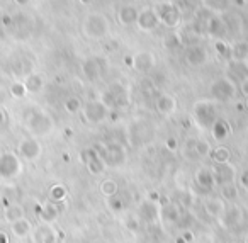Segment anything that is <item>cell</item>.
Instances as JSON below:
<instances>
[{"mask_svg":"<svg viewBox=\"0 0 248 243\" xmlns=\"http://www.w3.org/2000/svg\"><path fill=\"white\" fill-rule=\"evenodd\" d=\"M0 243H7V236H5V233L0 231Z\"/></svg>","mask_w":248,"mask_h":243,"instance_id":"d4e9b609","label":"cell"},{"mask_svg":"<svg viewBox=\"0 0 248 243\" xmlns=\"http://www.w3.org/2000/svg\"><path fill=\"white\" fill-rule=\"evenodd\" d=\"M190 235H192V233H190V231H186V233H184V235H182V238H186L187 242H192V236H190Z\"/></svg>","mask_w":248,"mask_h":243,"instance_id":"603a6c76","label":"cell"},{"mask_svg":"<svg viewBox=\"0 0 248 243\" xmlns=\"http://www.w3.org/2000/svg\"><path fill=\"white\" fill-rule=\"evenodd\" d=\"M138 22L143 29H152L156 26V16L153 14V12L146 11V12H143L141 16H138Z\"/></svg>","mask_w":248,"mask_h":243,"instance_id":"9c48e42d","label":"cell"},{"mask_svg":"<svg viewBox=\"0 0 248 243\" xmlns=\"http://www.w3.org/2000/svg\"><path fill=\"white\" fill-rule=\"evenodd\" d=\"M31 231V225H29L28 219H19V221H14L12 223V233L16 236H26L28 233Z\"/></svg>","mask_w":248,"mask_h":243,"instance_id":"ba28073f","label":"cell"},{"mask_svg":"<svg viewBox=\"0 0 248 243\" xmlns=\"http://www.w3.org/2000/svg\"><path fill=\"white\" fill-rule=\"evenodd\" d=\"M153 65H155V60H153V56L150 55V53H141V55H138L135 60V66L138 70H141V72L150 70Z\"/></svg>","mask_w":248,"mask_h":243,"instance_id":"8992f818","label":"cell"},{"mask_svg":"<svg viewBox=\"0 0 248 243\" xmlns=\"http://www.w3.org/2000/svg\"><path fill=\"white\" fill-rule=\"evenodd\" d=\"M177 243H186V240H184V238H179V240H177Z\"/></svg>","mask_w":248,"mask_h":243,"instance_id":"f1b7e54d","label":"cell"},{"mask_svg":"<svg viewBox=\"0 0 248 243\" xmlns=\"http://www.w3.org/2000/svg\"><path fill=\"white\" fill-rule=\"evenodd\" d=\"M51 195H53V199H63L65 197V189L56 185V187L51 191Z\"/></svg>","mask_w":248,"mask_h":243,"instance_id":"7402d4cb","label":"cell"},{"mask_svg":"<svg viewBox=\"0 0 248 243\" xmlns=\"http://www.w3.org/2000/svg\"><path fill=\"white\" fill-rule=\"evenodd\" d=\"M5 121V116H4V113H2V109H0V124L4 123Z\"/></svg>","mask_w":248,"mask_h":243,"instance_id":"4316f807","label":"cell"},{"mask_svg":"<svg viewBox=\"0 0 248 243\" xmlns=\"http://www.w3.org/2000/svg\"><path fill=\"white\" fill-rule=\"evenodd\" d=\"M24 85H26V90H29V92H38L43 87V79L39 75H29Z\"/></svg>","mask_w":248,"mask_h":243,"instance_id":"8fae6325","label":"cell"},{"mask_svg":"<svg viewBox=\"0 0 248 243\" xmlns=\"http://www.w3.org/2000/svg\"><path fill=\"white\" fill-rule=\"evenodd\" d=\"M233 90H234L233 83L228 82V80H217V82L213 85V94L223 100H226L228 97L233 96Z\"/></svg>","mask_w":248,"mask_h":243,"instance_id":"3957f363","label":"cell"},{"mask_svg":"<svg viewBox=\"0 0 248 243\" xmlns=\"http://www.w3.org/2000/svg\"><path fill=\"white\" fill-rule=\"evenodd\" d=\"M196 153H199L201 157H207L211 153V146L207 141H196Z\"/></svg>","mask_w":248,"mask_h":243,"instance_id":"e0dca14e","label":"cell"},{"mask_svg":"<svg viewBox=\"0 0 248 243\" xmlns=\"http://www.w3.org/2000/svg\"><path fill=\"white\" fill-rule=\"evenodd\" d=\"M107 31V22L102 16H90L85 21V32L92 38H100Z\"/></svg>","mask_w":248,"mask_h":243,"instance_id":"6da1fadb","label":"cell"},{"mask_svg":"<svg viewBox=\"0 0 248 243\" xmlns=\"http://www.w3.org/2000/svg\"><path fill=\"white\" fill-rule=\"evenodd\" d=\"M213 158L217 163H226V162L230 160V151H228L226 148H217L213 153Z\"/></svg>","mask_w":248,"mask_h":243,"instance_id":"2e32d148","label":"cell"},{"mask_svg":"<svg viewBox=\"0 0 248 243\" xmlns=\"http://www.w3.org/2000/svg\"><path fill=\"white\" fill-rule=\"evenodd\" d=\"M187 60H189V63H192V65H201V63L206 60V53L201 48H192L189 51V55H187Z\"/></svg>","mask_w":248,"mask_h":243,"instance_id":"7c38bea8","label":"cell"},{"mask_svg":"<svg viewBox=\"0 0 248 243\" xmlns=\"http://www.w3.org/2000/svg\"><path fill=\"white\" fill-rule=\"evenodd\" d=\"M89 167H90V172H92V174H99V172H102V163H100V160L97 157L93 158V160H90Z\"/></svg>","mask_w":248,"mask_h":243,"instance_id":"44dd1931","label":"cell"},{"mask_svg":"<svg viewBox=\"0 0 248 243\" xmlns=\"http://www.w3.org/2000/svg\"><path fill=\"white\" fill-rule=\"evenodd\" d=\"M173 107H175V102H173L172 97H170V96L160 97V100H158V109L162 111L163 114H170L173 111Z\"/></svg>","mask_w":248,"mask_h":243,"instance_id":"4fadbf2b","label":"cell"},{"mask_svg":"<svg viewBox=\"0 0 248 243\" xmlns=\"http://www.w3.org/2000/svg\"><path fill=\"white\" fill-rule=\"evenodd\" d=\"M26 92H28V90H26L24 83H14V85L11 87V94L14 97H24Z\"/></svg>","mask_w":248,"mask_h":243,"instance_id":"ac0fdd59","label":"cell"},{"mask_svg":"<svg viewBox=\"0 0 248 243\" xmlns=\"http://www.w3.org/2000/svg\"><path fill=\"white\" fill-rule=\"evenodd\" d=\"M241 180H243V184H245V185H247V187H248V170H247V172H245V174H243V177H241Z\"/></svg>","mask_w":248,"mask_h":243,"instance_id":"cb8c5ba5","label":"cell"},{"mask_svg":"<svg viewBox=\"0 0 248 243\" xmlns=\"http://www.w3.org/2000/svg\"><path fill=\"white\" fill-rule=\"evenodd\" d=\"M85 116L89 121H92V123H97V121H100L104 116H106V109H104L102 104L99 102H93V104H89V106L85 107Z\"/></svg>","mask_w":248,"mask_h":243,"instance_id":"277c9868","label":"cell"},{"mask_svg":"<svg viewBox=\"0 0 248 243\" xmlns=\"http://www.w3.org/2000/svg\"><path fill=\"white\" fill-rule=\"evenodd\" d=\"M19 151L26 160H36L41 153V146L36 140H24L19 146Z\"/></svg>","mask_w":248,"mask_h":243,"instance_id":"7a4b0ae2","label":"cell"},{"mask_svg":"<svg viewBox=\"0 0 248 243\" xmlns=\"http://www.w3.org/2000/svg\"><path fill=\"white\" fill-rule=\"evenodd\" d=\"M16 2H17V4H21V5H22V4H26V2H28V0H16Z\"/></svg>","mask_w":248,"mask_h":243,"instance_id":"83f0119b","label":"cell"},{"mask_svg":"<svg viewBox=\"0 0 248 243\" xmlns=\"http://www.w3.org/2000/svg\"><path fill=\"white\" fill-rule=\"evenodd\" d=\"M223 194L226 199L233 201V199H236V189H234L233 184H226V185H223Z\"/></svg>","mask_w":248,"mask_h":243,"instance_id":"d6986e66","label":"cell"},{"mask_svg":"<svg viewBox=\"0 0 248 243\" xmlns=\"http://www.w3.org/2000/svg\"><path fill=\"white\" fill-rule=\"evenodd\" d=\"M82 2H92V0H82Z\"/></svg>","mask_w":248,"mask_h":243,"instance_id":"f546056e","label":"cell"},{"mask_svg":"<svg viewBox=\"0 0 248 243\" xmlns=\"http://www.w3.org/2000/svg\"><path fill=\"white\" fill-rule=\"evenodd\" d=\"M243 92H245V94H247V96H248V80H247V82L243 83Z\"/></svg>","mask_w":248,"mask_h":243,"instance_id":"484cf974","label":"cell"},{"mask_svg":"<svg viewBox=\"0 0 248 243\" xmlns=\"http://www.w3.org/2000/svg\"><path fill=\"white\" fill-rule=\"evenodd\" d=\"M196 180L201 187H206V189H211L214 185V175L209 168H201L196 175Z\"/></svg>","mask_w":248,"mask_h":243,"instance_id":"5b68a950","label":"cell"},{"mask_svg":"<svg viewBox=\"0 0 248 243\" xmlns=\"http://www.w3.org/2000/svg\"><path fill=\"white\" fill-rule=\"evenodd\" d=\"M5 219L11 223L14 221H19V219L24 218V211H22L21 206H11V208H7V211H5Z\"/></svg>","mask_w":248,"mask_h":243,"instance_id":"30bf717a","label":"cell"},{"mask_svg":"<svg viewBox=\"0 0 248 243\" xmlns=\"http://www.w3.org/2000/svg\"><path fill=\"white\" fill-rule=\"evenodd\" d=\"M138 19V14H136L135 9H123V12H121V21L126 22V24H129V22L136 21Z\"/></svg>","mask_w":248,"mask_h":243,"instance_id":"9a60e30c","label":"cell"},{"mask_svg":"<svg viewBox=\"0 0 248 243\" xmlns=\"http://www.w3.org/2000/svg\"><path fill=\"white\" fill-rule=\"evenodd\" d=\"M206 209L211 216H223L224 214V202L221 199H211L206 204Z\"/></svg>","mask_w":248,"mask_h":243,"instance_id":"52a82bcc","label":"cell"},{"mask_svg":"<svg viewBox=\"0 0 248 243\" xmlns=\"http://www.w3.org/2000/svg\"><path fill=\"white\" fill-rule=\"evenodd\" d=\"M65 107H66V111H68V113H77V111L80 109L78 99H68V100H66V104H65Z\"/></svg>","mask_w":248,"mask_h":243,"instance_id":"ffe728a7","label":"cell"},{"mask_svg":"<svg viewBox=\"0 0 248 243\" xmlns=\"http://www.w3.org/2000/svg\"><path fill=\"white\" fill-rule=\"evenodd\" d=\"M100 192H102L104 195H107V197H110V195H116L117 184L114 180H110V178H107V180H104L102 184H100Z\"/></svg>","mask_w":248,"mask_h":243,"instance_id":"5bb4252c","label":"cell"}]
</instances>
